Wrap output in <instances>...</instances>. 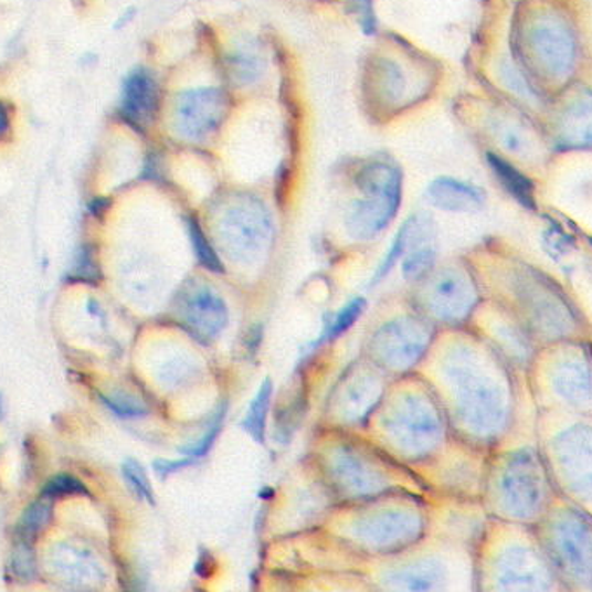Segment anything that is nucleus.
I'll use <instances>...</instances> for the list:
<instances>
[{
  "label": "nucleus",
  "mask_w": 592,
  "mask_h": 592,
  "mask_svg": "<svg viewBox=\"0 0 592 592\" xmlns=\"http://www.w3.org/2000/svg\"><path fill=\"white\" fill-rule=\"evenodd\" d=\"M452 434L491 452L518 430V397L506 367L471 345L452 346L434 367L430 384Z\"/></svg>",
  "instance_id": "obj_1"
},
{
  "label": "nucleus",
  "mask_w": 592,
  "mask_h": 592,
  "mask_svg": "<svg viewBox=\"0 0 592 592\" xmlns=\"http://www.w3.org/2000/svg\"><path fill=\"white\" fill-rule=\"evenodd\" d=\"M539 443L531 431H515L511 438L488 454L482 507L491 521L536 528L558 500Z\"/></svg>",
  "instance_id": "obj_2"
},
{
  "label": "nucleus",
  "mask_w": 592,
  "mask_h": 592,
  "mask_svg": "<svg viewBox=\"0 0 592 592\" xmlns=\"http://www.w3.org/2000/svg\"><path fill=\"white\" fill-rule=\"evenodd\" d=\"M475 592H567L533 528L488 519L475 546Z\"/></svg>",
  "instance_id": "obj_3"
},
{
  "label": "nucleus",
  "mask_w": 592,
  "mask_h": 592,
  "mask_svg": "<svg viewBox=\"0 0 592 592\" xmlns=\"http://www.w3.org/2000/svg\"><path fill=\"white\" fill-rule=\"evenodd\" d=\"M451 424L427 384L405 385L379 405L376 438L394 463L414 471L451 442Z\"/></svg>",
  "instance_id": "obj_4"
},
{
  "label": "nucleus",
  "mask_w": 592,
  "mask_h": 592,
  "mask_svg": "<svg viewBox=\"0 0 592 592\" xmlns=\"http://www.w3.org/2000/svg\"><path fill=\"white\" fill-rule=\"evenodd\" d=\"M385 560L379 592H475V548L458 540L431 533Z\"/></svg>",
  "instance_id": "obj_5"
},
{
  "label": "nucleus",
  "mask_w": 592,
  "mask_h": 592,
  "mask_svg": "<svg viewBox=\"0 0 592 592\" xmlns=\"http://www.w3.org/2000/svg\"><path fill=\"white\" fill-rule=\"evenodd\" d=\"M536 438L558 495L592 518V414L537 412Z\"/></svg>",
  "instance_id": "obj_6"
},
{
  "label": "nucleus",
  "mask_w": 592,
  "mask_h": 592,
  "mask_svg": "<svg viewBox=\"0 0 592 592\" xmlns=\"http://www.w3.org/2000/svg\"><path fill=\"white\" fill-rule=\"evenodd\" d=\"M433 530V500L415 494L378 497L353 525L361 548L382 558L402 554L427 539Z\"/></svg>",
  "instance_id": "obj_7"
},
{
  "label": "nucleus",
  "mask_w": 592,
  "mask_h": 592,
  "mask_svg": "<svg viewBox=\"0 0 592 592\" xmlns=\"http://www.w3.org/2000/svg\"><path fill=\"white\" fill-rule=\"evenodd\" d=\"M537 537L567 592H592V518L558 497Z\"/></svg>",
  "instance_id": "obj_8"
},
{
  "label": "nucleus",
  "mask_w": 592,
  "mask_h": 592,
  "mask_svg": "<svg viewBox=\"0 0 592 592\" xmlns=\"http://www.w3.org/2000/svg\"><path fill=\"white\" fill-rule=\"evenodd\" d=\"M488 454L452 436L430 463L414 469L433 500L482 504Z\"/></svg>",
  "instance_id": "obj_9"
},
{
  "label": "nucleus",
  "mask_w": 592,
  "mask_h": 592,
  "mask_svg": "<svg viewBox=\"0 0 592 592\" xmlns=\"http://www.w3.org/2000/svg\"><path fill=\"white\" fill-rule=\"evenodd\" d=\"M357 184L366 199L355 203L349 215V230L358 239H372L382 232L397 214L402 199V176L393 166L372 162L361 167Z\"/></svg>",
  "instance_id": "obj_10"
},
{
  "label": "nucleus",
  "mask_w": 592,
  "mask_h": 592,
  "mask_svg": "<svg viewBox=\"0 0 592 592\" xmlns=\"http://www.w3.org/2000/svg\"><path fill=\"white\" fill-rule=\"evenodd\" d=\"M539 412L592 414V361L584 355L568 353L546 373Z\"/></svg>",
  "instance_id": "obj_11"
},
{
  "label": "nucleus",
  "mask_w": 592,
  "mask_h": 592,
  "mask_svg": "<svg viewBox=\"0 0 592 592\" xmlns=\"http://www.w3.org/2000/svg\"><path fill=\"white\" fill-rule=\"evenodd\" d=\"M431 332L412 318L384 325L372 341V355L379 366L394 373L414 369L430 348Z\"/></svg>",
  "instance_id": "obj_12"
},
{
  "label": "nucleus",
  "mask_w": 592,
  "mask_h": 592,
  "mask_svg": "<svg viewBox=\"0 0 592 592\" xmlns=\"http://www.w3.org/2000/svg\"><path fill=\"white\" fill-rule=\"evenodd\" d=\"M528 53L531 60L551 77L568 74L575 62V41L560 20L542 17L527 30Z\"/></svg>",
  "instance_id": "obj_13"
},
{
  "label": "nucleus",
  "mask_w": 592,
  "mask_h": 592,
  "mask_svg": "<svg viewBox=\"0 0 592 592\" xmlns=\"http://www.w3.org/2000/svg\"><path fill=\"white\" fill-rule=\"evenodd\" d=\"M228 114V96L221 89H195L179 94L176 102V129L184 138L202 139L218 129Z\"/></svg>",
  "instance_id": "obj_14"
},
{
  "label": "nucleus",
  "mask_w": 592,
  "mask_h": 592,
  "mask_svg": "<svg viewBox=\"0 0 592 592\" xmlns=\"http://www.w3.org/2000/svg\"><path fill=\"white\" fill-rule=\"evenodd\" d=\"M475 287L464 273L445 269L426 288L427 308L445 321H461L475 308Z\"/></svg>",
  "instance_id": "obj_15"
},
{
  "label": "nucleus",
  "mask_w": 592,
  "mask_h": 592,
  "mask_svg": "<svg viewBox=\"0 0 592 592\" xmlns=\"http://www.w3.org/2000/svg\"><path fill=\"white\" fill-rule=\"evenodd\" d=\"M488 516L479 503L464 500H433V530L431 533L448 537L475 548Z\"/></svg>",
  "instance_id": "obj_16"
},
{
  "label": "nucleus",
  "mask_w": 592,
  "mask_h": 592,
  "mask_svg": "<svg viewBox=\"0 0 592 592\" xmlns=\"http://www.w3.org/2000/svg\"><path fill=\"white\" fill-rule=\"evenodd\" d=\"M159 108V84L145 68H136L127 75L123 91V115L130 126L145 129L154 120Z\"/></svg>",
  "instance_id": "obj_17"
},
{
  "label": "nucleus",
  "mask_w": 592,
  "mask_h": 592,
  "mask_svg": "<svg viewBox=\"0 0 592 592\" xmlns=\"http://www.w3.org/2000/svg\"><path fill=\"white\" fill-rule=\"evenodd\" d=\"M181 315L190 332L200 341H211L226 327V306L208 288H200L187 297Z\"/></svg>",
  "instance_id": "obj_18"
},
{
  "label": "nucleus",
  "mask_w": 592,
  "mask_h": 592,
  "mask_svg": "<svg viewBox=\"0 0 592 592\" xmlns=\"http://www.w3.org/2000/svg\"><path fill=\"white\" fill-rule=\"evenodd\" d=\"M426 197L434 208L442 209V211H478L483 205V193L478 188L452 178H438L431 181Z\"/></svg>",
  "instance_id": "obj_19"
},
{
  "label": "nucleus",
  "mask_w": 592,
  "mask_h": 592,
  "mask_svg": "<svg viewBox=\"0 0 592 592\" xmlns=\"http://www.w3.org/2000/svg\"><path fill=\"white\" fill-rule=\"evenodd\" d=\"M560 139L572 148L592 147V93L577 94L560 120Z\"/></svg>",
  "instance_id": "obj_20"
},
{
  "label": "nucleus",
  "mask_w": 592,
  "mask_h": 592,
  "mask_svg": "<svg viewBox=\"0 0 592 592\" xmlns=\"http://www.w3.org/2000/svg\"><path fill=\"white\" fill-rule=\"evenodd\" d=\"M488 162H490L495 175L499 176L506 190L511 191V195L515 199H518L527 208L536 205V202H533V187H531L530 179L527 176L521 175L511 163H507L506 160L500 159L497 155L488 154Z\"/></svg>",
  "instance_id": "obj_21"
},
{
  "label": "nucleus",
  "mask_w": 592,
  "mask_h": 592,
  "mask_svg": "<svg viewBox=\"0 0 592 592\" xmlns=\"http://www.w3.org/2000/svg\"><path fill=\"white\" fill-rule=\"evenodd\" d=\"M273 384L269 379L261 384L256 398L252 400L249 406L247 415H245L244 426L247 433L256 442H263L264 430H266V415H268L269 402H272Z\"/></svg>",
  "instance_id": "obj_22"
},
{
  "label": "nucleus",
  "mask_w": 592,
  "mask_h": 592,
  "mask_svg": "<svg viewBox=\"0 0 592 592\" xmlns=\"http://www.w3.org/2000/svg\"><path fill=\"white\" fill-rule=\"evenodd\" d=\"M417 224L419 215H415V218L406 221V223L400 228V232H398L397 239H394L393 245H391L390 252H388V256H385V260L382 261L378 273L373 275L372 284H378V282H381L382 278H384V276L391 272V268H393L394 264H397V261L402 257L403 252H405L406 249L412 247L415 232H417Z\"/></svg>",
  "instance_id": "obj_23"
},
{
  "label": "nucleus",
  "mask_w": 592,
  "mask_h": 592,
  "mask_svg": "<svg viewBox=\"0 0 592 592\" xmlns=\"http://www.w3.org/2000/svg\"><path fill=\"white\" fill-rule=\"evenodd\" d=\"M51 503L47 497L35 500L27 507L25 512L21 515L20 524H18V536L29 540L38 536L39 531L44 530L45 525L50 524L51 519Z\"/></svg>",
  "instance_id": "obj_24"
},
{
  "label": "nucleus",
  "mask_w": 592,
  "mask_h": 592,
  "mask_svg": "<svg viewBox=\"0 0 592 592\" xmlns=\"http://www.w3.org/2000/svg\"><path fill=\"white\" fill-rule=\"evenodd\" d=\"M188 228H190L191 244H193V251H195L197 260L200 261L203 268H208L212 273H224V266L221 264L220 256L215 254L212 249L211 242L200 228L199 221H188Z\"/></svg>",
  "instance_id": "obj_25"
},
{
  "label": "nucleus",
  "mask_w": 592,
  "mask_h": 592,
  "mask_svg": "<svg viewBox=\"0 0 592 592\" xmlns=\"http://www.w3.org/2000/svg\"><path fill=\"white\" fill-rule=\"evenodd\" d=\"M224 415H226V405L220 406V409L215 410L214 417H212L211 422H209L208 431L203 433V436L199 440V442L190 443V445L181 448L183 455H187L188 458H193V461H197V458L208 454V452L211 451L212 443L215 442V436L220 434L221 427H223Z\"/></svg>",
  "instance_id": "obj_26"
},
{
  "label": "nucleus",
  "mask_w": 592,
  "mask_h": 592,
  "mask_svg": "<svg viewBox=\"0 0 592 592\" xmlns=\"http://www.w3.org/2000/svg\"><path fill=\"white\" fill-rule=\"evenodd\" d=\"M434 260H436V252H434L433 245L426 244L421 247H415L410 252L405 263H403V275L406 278H421L422 275H426L431 268H433Z\"/></svg>",
  "instance_id": "obj_27"
},
{
  "label": "nucleus",
  "mask_w": 592,
  "mask_h": 592,
  "mask_svg": "<svg viewBox=\"0 0 592 592\" xmlns=\"http://www.w3.org/2000/svg\"><path fill=\"white\" fill-rule=\"evenodd\" d=\"M379 70V86H381L382 93H384L385 99L390 102H397L402 98L405 93V77L394 63L382 62V66Z\"/></svg>",
  "instance_id": "obj_28"
},
{
  "label": "nucleus",
  "mask_w": 592,
  "mask_h": 592,
  "mask_svg": "<svg viewBox=\"0 0 592 592\" xmlns=\"http://www.w3.org/2000/svg\"><path fill=\"white\" fill-rule=\"evenodd\" d=\"M123 473L127 485L133 488V491L138 495L139 499L155 504L150 479H148L147 473H145V469H142L141 464H138L136 461H133V458H129V461L124 463Z\"/></svg>",
  "instance_id": "obj_29"
},
{
  "label": "nucleus",
  "mask_w": 592,
  "mask_h": 592,
  "mask_svg": "<svg viewBox=\"0 0 592 592\" xmlns=\"http://www.w3.org/2000/svg\"><path fill=\"white\" fill-rule=\"evenodd\" d=\"M363 309H366V299L358 297V299L351 300V303H349L348 306H345V309H341L339 315L334 318L332 325H330V329L325 332L321 342L327 341V339H336V337L346 332V330L358 320V317L363 313Z\"/></svg>",
  "instance_id": "obj_30"
},
{
  "label": "nucleus",
  "mask_w": 592,
  "mask_h": 592,
  "mask_svg": "<svg viewBox=\"0 0 592 592\" xmlns=\"http://www.w3.org/2000/svg\"><path fill=\"white\" fill-rule=\"evenodd\" d=\"M86 491L87 488L75 476L60 475L47 482L42 494L47 499H54V497H66V495H84Z\"/></svg>",
  "instance_id": "obj_31"
},
{
  "label": "nucleus",
  "mask_w": 592,
  "mask_h": 592,
  "mask_svg": "<svg viewBox=\"0 0 592 592\" xmlns=\"http://www.w3.org/2000/svg\"><path fill=\"white\" fill-rule=\"evenodd\" d=\"M72 276L82 282L98 281V263H96V260H94L93 249H82L81 254H78L77 263H75L74 272H72Z\"/></svg>",
  "instance_id": "obj_32"
},
{
  "label": "nucleus",
  "mask_w": 592,
  "mask_h": 592,
  "mask_svg": "<svg viewBox=\"0 0 592 592\" xmlns=\"http://www.w3.org/2000/svg\"><path fill=\"white\" fill-rule=\"evenodd\" d=\"M106 405L114 410L115 414L126 415V417H138L147 414V409L141 402L133 397H103Z\"/></svg>",
  "instance_id": "obj_33"
},
{
  "label": "nucleus",
  "mask_w": 592,
  "mask_h": 592,
  "mask_svg": "<svg viewBox=\"0 0 592 592\" xmlns=\"http://www.w3.org/2000/svg\"><path fill=\"white\" fill-rule=\"evenodd\" d=\"M497 136H499V141L503 142L506 150H511L515 151V154H519V151H524L525 148H527V138H525L524 135H519V130L515 129L512 126H509V124H500Z\"/></svg>",
  "instance_id": "obj_34"
},
{
  "label": "nucleus",
  "mask_w": 592,
  "mask_h": 592,
  "mask_svg": "<svg viewBox=\"0 0 592 592\" xmlns=\"http://www.w3.org/2000/svg\"><path fill=\"white\" fill-rule=\"evenodd\" d=\"M106 208H108V200H103V199H96L89 205L91 212H93V214H96V215H102L103 212L106 211Z\"/></svg>",
  "instance_id": "obj_35"
}]
</instances>
